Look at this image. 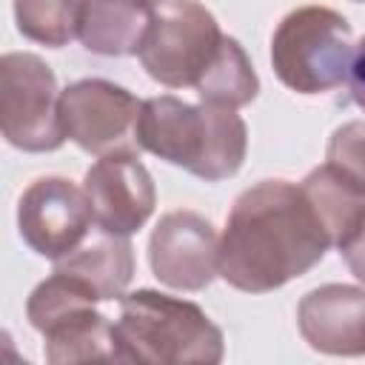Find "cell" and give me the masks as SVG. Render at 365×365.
Returning a JSON list of instances; mask_svg holds the SVG:
<instances>
[{"label": "cell", "instance_id": "cell-15", "mask_svg": "<svg viewBox=\"0 0 365 365\" xmlns=\"http://www.w3.org/2000/svg\"><path fill=\"white\" fill-rule=\"evenodd\" d=\"M43 339H46L43 342L46 359L54 365L86 362V359L120 362L114 322H108V317H103L94 305L54 322L48 331H43Z\"/></svg>", "mask_w": 365, "mask_h": 365}, {"label": "cell", "instance_id": "cell-4", "mask_svg": "<svg viewBox=\"0 0 365 365\" xmlns=\"http://www.w3.org/2000/svg\"><path fill=\"white\" fill-rule=\"evenodd\" d=\"M351 23L328 6L288 11L271 37V66L297 94H325L348 80L354 54Z\"/></svg>", "mask_w": 365, "mask_h": 365}, {"label": "cell", "instance_id": "cell-8", "mask_svg": "<svg viewBox=\"0 0 365 365\" xmlns=\"http://www.w3.org/2000/svg\"><path fill=\"white\" fill-rule=\"evenodd\" d=\"M91 222L94 214L86 191L66 177L34 180L17 202V228L23 242L54 262L83 245Z\"/></svg>", "mask_w": 365, "mask_h": 365}, {"label": "cell", "instance_id": "cell-7", "mask_svg": "<svg viewBox=\"0 0 365 365\" xmlns=\"http://www.w3.org/2000/svg\"><path fill=\"white\" fill-rule=\"evenodd\" d=\"M140 108L143 100L103 77H86L60 91V123L66 140L94 157L140 151L134 137Z\"/></svg>", "mask_w": 365, "mask_h": 365}, {"label": "cell", "instance_id": "cell-22", "mask_svg": "<svg viewBox=\"0 0 365 365\" xmlns=\"http://www.w3.org/2000/svg\"><path fill=\"white\" fill-rule=\"evenodd\" d=\"M151 3H157V6H160V3H163V0H151Z\"/></svg>", "mask_w": 365, "mask_h": 365}, {"label": "cell", "instance_id": "cell-17", "mask_svg": "<svg viewBox=\"0 0 365 365\" xmlns=\"http://www.w3.org/2000/svg\"><path fill=\"white\" fill-rule=\"evenodd\" d=\"M100 297L74 274L63 271V268H54L51 277H46L31 294H29V302H26V317L31 322L34 331H48L54 322L83 311V308H91L97 305Z\"/></svg>", "mask_w": 365, "mask_h": 365}, {"label": "cell", "instance_id": "cell-11", "mask_svg": "<svg viewBox=\"0 0 365 365\" xmlns=\"http://www.w3.org/2000/svg\"><path fill=\"white\" fill-rule=\"evenodd\" d=\"M302 339L331 356H365V288L328 282L297 305Z\"/></svg>", "mask_w": 365, "mask_h": 365}, {"label": "cell", "instance_id": "cell-6", "mask_svg": "<svg viewBox=\"0 0 365 365\" xmlns=\"http://www.w3.org/2000/svg\"><path fill=\"white\" fill-rule=\"evenodd\" d=\"M0 128L9 145L31 154L57 151L66 143L60 91L48 63L29 51L0 60Z\"/></svg>", "mask_w": 365, "mask_h": 365}, {"label": "cell", "instance_id": "cell-16", "mask_svg": "<svg viewBox=\"0 0 365 365\" xmlns=\"http://www.w3.org/2000/svg\"><path fill=\"white\" fill-rule=\"evenodd\" d=\"M259 91V77L245 54V48L234 37H222V46L197 83V94L202 103L214 106H228V108H242L248 106Z\"/></svg>", "mask_w": 365, "mask_h": 365}, {"label": "cell", "instance_id": "cell-2", "mask_svg": "<svg viewBox=\"0 0 365 365\" xmlns=\"http://www.w3.org/2000/svg\"><path fill=\"white\" fill-rule=\"evenodd\" d=\"M134 137L148 154L205 182L234 177L248 151V128L237 108L202 100L191 106L174 94L143 100Z\"/></svg>", "mask_w": 365, "mask_h": 365}, {"label": "cell", "instance_id": "cell-12", "mask_svg": "<svg viewBox=\"0 0 365 365\" xmlns=\"http://www.w3.org/2000/svg\"><path fill=\"white\" fill-rule=\"evenodd\" d=\"M157 3L151 0H86L80 17V43L100 57L140 54Z\"/></svg>", "mask_w": 365, "mask_h": 365}, {"label": "cell", "instance_id": "cell-1", "mask_svg": "<svg viewBox=\"0 0 365 365\" xmlns=\"http://www.w3.org/2000/svg\"><path fill=\"white\" fill-rule=\"evenodd\" d=\"M331 248L308 197L288 180L245 188L220 237V277L245 294H268L308 274Z\"/></svg>", "mask_w": 365, "mask_h": 365}, {"label": "cell", "instance_id": "cell-18", "mask_svg": "<svg viewBox=\"0 0 365 365\" xmlns=\"http://www.w3.org/2000/svg\"><path fill=\"white\" fill-rule=\"evenodd\" d=\"M86 0H14V20L23 37L63 48L80 37V17Z\"/></svg>", "mask_w": 365, "mask_h": 365}, {"label": "cell", "instance_id": "cell-20", "mask_svg": "<svg viewBox=\"0 0 365 365\" xmlns=\"http://www.w3.org/2000/svg\"><path fill=\"white\" fill-rule=\"evenodd\" d=\"M348 91L351 100L365 111V37L354 46L351 66H348Z\"/></svg>", "mask_w": 365, "mask_h": 365}, {"label": "cell", "instance_id": "cell-19", "mask_svg": "<svg viewBox=\"0 0 365 365\" xmlns=\"http://www.w3.org/2000/svg\"><path fill=\"white\" fill-rule=\"evenodd\" d=\"M328 163L339 165L365 185V123L354 120L339 125L328 140Z\"/></svg>", "mask_w": 365, "mask_h": 365}, {"label": "cell", "instance_id": "cell-14", "mask_svg": "<svg viewBox=\"0 0 365 365\" xmlns=\"http://www.w3.org/2000/svg\"><path fill=\"white\" fill-rule=\"evenodd\" d=\"M57 268L80 277L100 299H120L134 277V248L128 237L100 231L94 240L57 259Z\"/></svg>", "mask_w": 365, "mask_h": 365}, {"label": "cell", "instance_id": "cell-10", "mask_svg": "<svg viewBox=\"0 0 365 365\" xmlns=\"http://www.w3.org/2000/svg\"><path fill=\"white\" fill-rule=\"evenodd\" d=\"M83 191L88 197L100 231L131 237L140 231L157 205V188L137 151H114L97 157L86 171Z\"/></svg>", "mask_w": 365, "mask_h": 365}, {"label": "cell", "instance_id": "cell-9", "mask_svg": "<svg viewBox=\"0 0 365 365\" xmlns=\"http://www.w3.org/2000/svg\"><path fill=\"white\" fill-rule=\"evenodd\" d=\"M148 262L154 277L174 291H202L220 274V240L197 211H168L151 231Z\"/></svg>", "mask_w": 365, "mask_h": 365}, {"label": "cell", "instance_id": "cell-23", "mask_svg": "<svg viewBox=\"0 0 365 365\" xmlns=\"http://www.w3.org/2000/svg\"><path fill=\"white\" fill-rule=\"evenodd\" d=\"M356 3H365V0H356Z\"/></svg>", "mask_w": 365, "mask_h": 365}, {"label": "cell", "instance_id": "cell-5", "mask_svg": "<svg viewBox=\"0 0 365 365\" xmlns=\"http://www.w3.org/2000/svg\"><path fill=\"white\" fill-rule=\"evenodd\" d=\"M222 31L217 17L197 0H163L151 31L140 48V63L151 80L168 88H197L214 63Z\"/></svg>", "mask_w": 365, "mask_h": 365}, {"label": "cell", "instance_id": "cell-3", "mask_svg": "<svg viewBox=\"0 0 365 365\" xmlns=\"http://www.w3.org/2000/svg\"><path fill=\"white\" fill-rule=\"evenodd\" d=\"M120 362L217 365L225 356L222 331L188 299L140 288L120 297L114 319Z\"/></svg>", "mask_w": 365, "mask_h": 365}, {"label": "cell", "instance_id": "cell-21", "mask_svg": "<svg viewBox=\"0 0 365 365\" xmlns=\"http://www.w3.org/2000/svg\"><path fill=\"white\" fill-rule=\"evenodd\" d=\"M339 254L345 257L351 274H354L359 282H365V225L351 237V242H345V245L339 248Z\"/></svg>", "mask_w": 365, "mask_h": 365}, {"label": "cell", "instance_id": "cell-13", "mask_svg": "<svg viewBox=\"0 0 365 365\" xmlns=\"http://www.w3.org/2000/svg\"><path fill=\"white\" fill-rule=\"evenodd\" d=\"M299 188L322 222L331 248H342L365 225V185L339 165L325 163L314 168Z\"/></svg>", "mask_w": 365, "mask_h": 365}]
</instances>
